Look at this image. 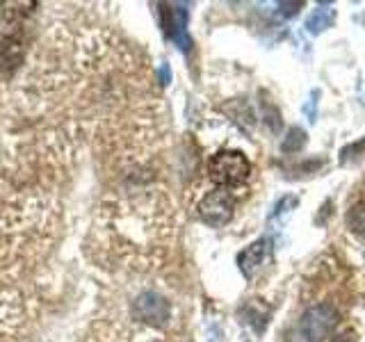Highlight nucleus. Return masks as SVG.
<instances>
[{
  "mask_svg": "<svg viewBox=\"0 0 365 342\" xmlns=\"http://www.w3.org/2000/svg\"><path fill=\"white\" fill-rule=\"evenodd\" d=\"M233 208H235V201L231 197V192L220 187L210 194H205L199 203V214L205 224L210 226H224L231 222L233 217Z\"/></svg>",
  "mask_w": 365,
  "mask_h": 342,
  "instance_id": "7ed1b4c3",
  "label": "nucleus"
},
{
  "mask_svg": "<svg viewBox=\"0 0 365 342\" xmlns=\"http://www.w3.org/2000/svg\"><path fill=\"white\" fill-rule=\"evenodd\" d=\"M169 21H165V30L171 39H174L182 51L190 48V39L185 34V23H187V11L182 9V5H174V9L165 11Z\"/></svg>",
  "mask_w": 365,
  "mask_h": 342,
  "instance_id": "423d86ee",
  "label": "nucleus"
},
{
  "mask_svg": "<svg viewBox=\"0 0 365 342\" xmlns=\"http://www.w3.org/2000/svg\"><path fill=\"white\" fill-rule=\"evenodd\" d=\"M304 144H306V133L302 128H290L288 137H285V142L281 144V151L283 153H294V151H299Z\"/></svg>",
  "mask_w": 365,
  "mask_h": 342,
  "instance_id": "1a4fd4ad",
  "label": "nucleus"
},
{
  "mask_svg": "<svg viewBox=\"0 0 365 342\" xmlns=\"http://www.w3.org/2000/svg\"><path fill=\"white\" fill-rule=\"evenodd\" d=\"M336 21V9L331 5H319L311 16L306 19V28L311 34H319L322 30L331 28Z\"/></svg>",
  "mask_w": 365,
  "mask_h": 342,
  "instance_id": "0eeeda50",
  "label": "nucleus"
},
{
  "mask_svg": "<svg viewBox=\"0 0 365 342\" xmlns=\"http://www.w3.org/2000/svg\"><path fill=\"white\" fill-rule=\"evenodd\" d=\"M347 224L351 231H356L359 235H365V201L351 205V210L347 214Z\"/></svg>",
  "mask_w": 365,
  "mask_h": 342,
  "instance_id": "6e6552de",
  "label": "nucleus"
},
{
  "mask_svg": "<svg viewBox=\"0 0 365 342\" xmlns=\"http://www.w3.org/2000/svg\"><path fill=\"white\" fill-rule=\"evenodd\" d=\"M338 322V311L331 304H319L308 308L299 322L290 331V342H322L334 324Z\"/></svg>",
  "mask_w": 365,
  "mask_h": 342,
  "instance_id": "f257e3e1",
  "label": "nucleus"
},
{
  "mask_svg": "<svg viewBox=\"0 0 365 342\" xmlns=\"http://www.w3.org/2000/svg\"><path fill=\"white\" fill-rule=\"evenodd\" d=\"M135 315L148 324H165L169 319V304L158 294H142L135 304Z\"/></svg>",
  "mask_w": 365,
  "mask_h": 342,
  "instance_id": "39448f33",
  "label": "nucleus"
},
{
  "mask_svg": "<svg viewBox=\"0 0 365 342\" xmlns=\"http://www.w3.org/2000/svg\"><path fill=\"white\" fill-rule=\"evenodd\" d=\"M269 260H272V239L262 237L237 256V265L247 279H254L262 267L269 265Z\"/></svg>",
  "mask_w": 365,
  "mask_h": 342,
  "instance_id": "20e7f679",
  "label": "nucleus"
},
{
  "mask_svg": "<svg viewBox=\"0 0 365 342\" xmlns=\"http://www.w3.org/2000/svg\"><path fill=\"white\" fill-rule=\"evenodd\" d=\"M251 174V162L247 160L245 153L240 151H220L212 155L208 162V176L215 185L220 187H235L242 185Z\"/></svg>",
  "mask_w": 365,
  "mask_h": 342,
  "instance_id": "f03ea898",
  "label": "nucleus"
},
{
  "mask_svg": "<svg viewBox=\"0 0 365 342\" xmlns=\"http://www.w3.org/2000/svg\"><path fill=\"white\" fill-rule=\"evenodd\" d=\"M279 7L283 16H294L297 11H299V7H304V3H281Z\"/></svg>",
  "mask_w": 365,
  "mask_h": 342,
  "instance_id": "9d476101",
  "label": "nucleus"
}]
</instances>
